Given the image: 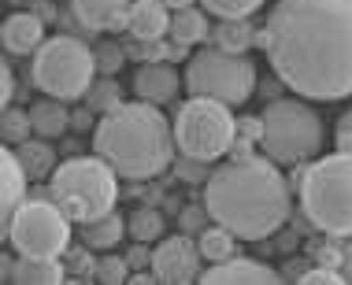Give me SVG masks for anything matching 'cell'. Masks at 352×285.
Returning a JSON list of instances; mask_svg holds the SVG:
<instances>
[{
    "instance_id": "ac0fdd59",
    "label": "cell",
    "mask_w": 352,
    "mask_h": 285,
    "mask_svg": "<svg viewBox=\"0 0 352 285\" xmlns=\"http://www.w3.org/2000/svg\"><path fill=\"white\" fill-rule=\"evenodd\" d=\"M30 119H34V134H37V137H49V141H60V137L71 130L67 100H60V97L37 100L34 108H30Z\"/></svg>"
},
{
    "instance_id": "cb8c5ba5",
    "label": "cell",
    "mask_w": 352,
    "mask_h": 285,
    "mask_svg": "<svg viewBox=\"0 0 352 285\" xmlns=\"http://www.w3.org/2000/svg\"><path fill=\"white\" fill-rule=\"evenodd\" d=\"M237 237L226 230V226H204L201 233H197V244H201V255L208 263H223V260H230V255H237Z\"/></svg>"
},
{
    "instance_id": "4dcf8cb0",
    "label": "cell",
    "mask_w": 352,
    "mask_h": 285,
    "mask_svg": "<svg viewBox=\"0 0 352 285\" xmlns=\"http://www.w3.org/2000/svg\"><path fill=\"white\" fill-rule=\"evenodd\" d=\"M204 12H212L219 19H249L252 12H260L263 0H201Z\"/></svg>"
},
{
    "instance_id": "7c38bea8",
    "label": "cell",
    "mask_w": 352,
    "mask_h": 285,
    "mask_svg": "<svg viewBox=\"0 0 352 285\" xmlns=\"http://www.w3.org/2000/svg\"><path fill=\"white\" fill-rule=\"evenodd\" d=\"M285 282L274 267L260 260H241V255H230L223 263H212L201 274V285H278Z\"/></svg>"
},
{
    "instance_id": "d6986e66",
    "label": "cell",
    "mask_w": 352,
    "mask_h": 285,
    "mask_svg": "<svg viewBox=\"0 0 352 285\" xmlns=\"http://www.w3.org/2000/svg\"><path fill=\"white\" fill-rule=\"evenodd\" d=\"M12 282L23 285H60L67 282L63 260H41V255H19L12 263Z\"/></svg>"
},
{
    "instance_id": "d4e9b609",
    "label": "cell",
    "mask_w": 352,
    "mask_h": 285,
    "mask_svg": "<svg viewBox=\"0 0 352 285\" xmlns=\"http://www.w3.org/2000/svg\"><path fill=\"white\" fill-rule=\"evenodd\" d=\"M85 104H89L93 111H100V115H108V111H116L122 104V89L119 82L111 78V74H97V82L89 85V93H85Z\"/></svg>"
},
{
    "instance_id": "ba28073f",
    "label": "cell",
    "mask_w": 352,
    "mask_h": 285,
    "mask_svg": "<svg viewBox=\"0 0 352 285\" xmlns=\"http://www.w3.org/2000/svg\"><path fill=\"white\" fill-rule=\"evenodd\" d=\"M97 56L85 41L71 34L45 37V45L34 52V85L45 97L82 100L89 85L97 82Z\"/></svg>"
},
{
    "instance_id": "9a60e30c",
    "label": "cell",
    "mask_w": 352,
    "mask_h": 285,
    "mask_svg": "<svg viewBox=\"0 0 352 285\" xmlns=\"http://www.w3.org/2000/svg\"><path fill=\"white\" fill-rule=\"evenodd\" d=\"M0 41L8 56H34L45 45V19L34 12H15L0 26Z\"/></svg>"
},
{
    "instance_id": "836d02e7",
    "label": "cell",
    "mask_w": 352,
    "mask_h": 285,
    "mask_svg": "<svg viewBox=\"0 0 352 285\" xmlns=\"http://www.w3.org/2000/svg\"><path fill=\"white\" fill-rule=\"evenodd\" d=\"M204 218H212L208 215V207H201V204H189V207H182V218H178V223H182V233H201L204 230Z\"/></svg>"
},
{
    "instance_id": "8d00e7d4",
    "label": "cell",
    "mask_w": 352,
    "mask_h": 285,
    "mask_svg": "<svg viewBox=\"0 0 352 285\" xmlns=\"http://www.w3.org/2000/svg\"><path fill=\"white\" fill-rule=\"evenodd\" d=\"M334 141H338V148H345L352 152V108L345 111V115L338 119V130H334Z\"/></svg>"
},
{
    "instance_id": "4fadbf2b",
    "label": "cell",
    "mask_w": 352,
    "mask_h": 285,
    "mask_svg": "<svg viewBox=\"0 0 352 285\" xmlns=\"http://www.w3.org/2000/svg\"><path fill=\"white\" fill-rule=\"evenodd\" d=\"M134 0H71V12L89 34H119L130 26Z\"/></svg>"
},
{
    "instance_id": "9c48e42d",
    "label": "cell",
    "mask_w": 352,
    "mask_h": 285,
    "mask_svg": "<svg viewBox=\"0 0 352 285\" xmlns=\"http://www.w3.org/2000/svg\"><path fill=\"white\" fill-rule=\"evenodd\" d=\"M186 89L193 97H212L241 108L256 93V63L245 52H223L208 45L186 60Z\"/></svg>"
},
{
    "instance_id": "f1b7e54d",
    "label": "cell",
    "mask_w": 352,
    "mask_h": 285,
    "mask_svg": "<svg viewBox=\"0 0 352 285\" xmlns=\"http://www.w3.org/2000/svg\"><path fill=\"white\" fill-rule=\"evenodd\" d=\"M263 141V115H245L237 119V137H234V156H252V145Z\"/></svg>"
},
{
    "instance_id": "5b68a950",
    "label": "cell",
    "mask_w": 352,
    "mask_h": 285,
    "mask_svg": "<svg viewBox=\"0 0 352 285\" xmlns=\"http://www.w3.org/2000/svg\"><path fill=\"white\" fill-rule=\"evenodd\" d=\"M49 193L78 226L93 223V218L116 212V204H119V170L104 156H71L52 170Z\"/></svg>"
},
{
    "instance_id": "3957f363",
    "label": "cell",
    "mask_w": 352,
    "mask_h": 285,
    "mask_svg": "<svg viewBox=\"0 0 352 285\" xmlns=\"http://www.w3.org/2000/svg\"><path fill=\"white\" fill-rule=\"evenodd\" d=\"M175 126L148 100H122L93 126V152L119 170V178L148 182L175 163Z\"/></svg>"
},
{
    "instance_id": "2e32d148",
    "label": "cell",
    "mask_w": 352,
    "mask_h": 285,
    "mask_svg": "<svg viewBox=\"0 0 352 285\" xmlns=\"http://www.w3.org/2000/svg\"><path fill=\"white\" fill-rule=\"evenodd\" d=\"M126 30L141 37V41H156V37L170 34V8L164 0H134Z\"/></svg>"
},
{
    "instance_id": "7a4b0ae2",
    "label": "cell",
    "mask_w": 352,
    "mask_h": 285,
    "mask_svg": "<svg viewBox=\"0 0 352 285\" xmlns=\"http://www.w3.org/2000/svg\"><path fill=\"white\" fill-rule=\"evenodd\" d=\"M204 207L212 223L226 226L237 241H267L289 218L293 189L267 152H252L226 159L208 174Z\"/></svg>"
},
{
    "instance_id": "52a82bcc",
    "label": "cell",
    "mask_w": 352,
    "mask_h": 285,
    "mask_svg": "<svg viewBox=\"0 0 352 285\" xmlns=\"http://www.w3.org/2000/svg\"><path fill=\"white\" fill-rule=\"evenodd\" d=\"M260 148L274 163H311L322 152V119L316 108L300 100H271L263 108V141Z\"/></svg>"
},
{
    "instance_id": "60d3db41",
    "label": "cell",
    "mask_w": 352,
    "mask_h": 285,
    "mask_svg": "<svg viewBox=\"0 0 352 285\" xmlns=\"http://www.w3.org/2000/svg\"><path fill=\"white\" fill-rule=\"evenodd\" d=\"M164 4L170 8V12H175V8H189V4H193V0H164Z\"/></svg>"
},
{
    "instance_id": "ffe728a7",
    "label": "cell",
    "mask_w": 352,
    "mask_h": 285,
    "mask_svg": "<svg viewBox=\"0 0 352 285\" xmlns=\"http://www.w3.org/2000/svg\"><path fill=\"white\" fill-rule=\"evenodd\" d=\"M122 233H130V230H126V218L116 215V212L93 218V223H82V241L89 244L93 252H111V249H119Z\"/></svg>"
},
{
    "instance_id": "83f0119b",
    "label": "cell",
    "mask_w": 352,
    "mask_h": 285,
    "mask_svg": "<svg viewBox=\"0 0 352 285\" xmlns=\"http://www.w3.org/2000/svg\"><path fill=\"white\" fill-rule=\"evenodd\" d=\"M63 267H67V282H97V260H93V249L89 244H78V249L63 252Z\"/></svg>"
},
{
    "instance_id": "277c9868",
    "label": "cell",
    "mask_w": 352,
    "mask_h": 285,
    "mask_svg": "<svg viewBox=\"0 0 352 285\" xmlns=\"http://www.w3.org/2000/svg\"><path fill=\"white\" fill-rule=\"evenodd\" d=\"M304 218L327 237H352V152L338 148L304 163L300 178Z\"/></svg>"
},
{
    "instance_id": "6da1fadb",
    "label": "cell",
    "mask_w": 352,
    "mask_h": 285,
    "mask_svg": "<svg viewBox=\"0 0 352 285\" xmlns=\"http://www.w3.org/2000/svg\"><path fill=\"white\" fill-rule=\"evenodd\" d=\"M260 49L285 89L304 100L352 97V0H278Z\"/></svg>"
},
{
    "instance_id": "f35d334b",
    "label": "cell",
    "mask_w": 352,
    "mask_h": 285,
    "mask_svg": "<svg viewBox=\"0 0 352 285\" xmlns=\"http://www.w3.org/2000/svg\"><path fill=\"white\" fill-rule=\"evenodd\" d=\"M71 126H74V130H89V126H97V122H93V108L71 111Z\"/></svg>"
},
{
    "instance_id": "44dd1931",
    "label": "cell",
    "mask_w": 352,
    "mask_h": 285,
    "mask_svg": "<svg viewBox=\"0 0 352 285\" xmlns=\"http://www.w3.org/2000/svg\"><path fill=\"white\" fill-rule=\"evenodd\" d=\"M212 45L223 52H249L252 45H260V30H252L249 19H219L212 30Z\"/></svg>"
},
{
    "instance_id": "4316f807",
    "label": "cell",
    "mask_w": 352,
    "mask_h": 285,
    "mask_svg": "<svg viewBox=\"0 0 352 285\" xmlns=\"http://www.w3.org/2000/svg\"><path fill=\"white\" fill-rule=\"evenodd\" d=\"M0 134H4V145H23L26 137H34V119H30V111H23V108H12L8 104L4 108V115H0Z\"/></svg>"
},
{
    "instance_id": "e0dca14e",
    "label": "cell",
    "mask_w": 352,
    "mask_h": 285,
    "mask_svg": "<svg viewBox=\"0 0 352 285\" xmlns=\"http://www.w3.org/2000/svg\"><path fill=\"white\" fill-rule=\"evenodd\" d=\"M0 174H4V189H0V207H4V218L15 212L19 204L26 201V167L23 159H19V152L12 145H4V152H0Z\"/></svg>"
},
{
    "instance_id": "603a6c76",
    "label": "cell",
    "mask_w": 352,
    "mask_h": 285,
    "mask_svg": "<svg viewBox=\"0 0 352 285\" xmlns=\"http://www.w3.org/2000/svg\"><path fill=\"white\" fill-rule=\"evenodd\" d=\"M170 37L175 41H182V45H204L208 37H212V30H208V15H204V8H175V15H170Z\"/></svg>"
},
{
    "instance_id": "8992f818",
    "label": "cell",
    "mask_w": 352,
    "mask_h": 285,
    "mask_svg": "<svg viewBox=\"0 0 352 285\" xmlns=\"http://www.w3.org/2000/svg\"><path fill=\"white\" fill-rule=\"evenodd\" d=\"M74 218L52 201V193L26 196L12 215L0 223V237L15 249V255H41V260H63L71 249Z\"/></svg>"
},
{
    "instance_id": "e575fe53",
    "label": "cell",
    "mask_w": 352,
    "mask_h": 285,
    "mask_svg": "<svg viewBox=\"0 0 352 285\" xmlns=\"http://www.w3.org/2000/svg\"><path fill=\"white\" fill-rule=\"evenodd\" d=\"M341 249H345V244L322 241V244H316V249H311V255H316V263H322V267H338V263H341Z\"/></svg>"
},
{
    "instance_id": "ab89813d",
    "label": "cell",
    "mask_w": 352,
    "mask_h": 285,
    "mask_svg": "<svg viewBox=\"0 0 352 285\" xmlns=\"http://www.w3.org/2000/svg\"><path fill=\"white\" fill-rule=\"evenodd\" d=\"M338 271H341V278H345V282H352V244H345V249H341Z\"/></svg>"
},
{
    "instance_id": "5bb4252c",
    "label": "cell",
    "mask_w": 352,
    "mask_h": 285,
    "mask_svg": "<svg viewBox=\"0 0 352 285\" xmlns=\"http://www.w3.org/2000/svg\"><path fill=\"white\" fill-rule=\"evenodd\" d=\"M178 85H182V78H178L175 63L170 60H156V63H141V67L134 71V93L141 100L148 104H167L178 97Z\"/></svg>"
},
{
    "instance_id": "f546056e",
    "label": "cell",
    "mask_w": 352,
    "mask_h": 285,
    "mask_svg": "<svg viewBox=\"0 0 352 285\" xmlns=\"http://www.w3.org/2000/svg\"><path fill=\"white\" fill-rule=\"evenodd\" d=\"M130 274H134V267L126 263V255L100 252V260H97V282H104V285H122V282H130Z\"/></svg>"
},
{
    "instance_id": "74e56055",
    "label": "cell",
    "mask_w": 352,
    "mask_h": 285,
    "mask_svg": "<svg viewBox=\"0 0 352 285\" xmlns=\"http://www.w3.org/2000/svg\"><path fill=\"white\" fill-rule=\"evenodd\" d=\"M0 85H4V93H0V104H12L15 100V74H12V67L8 63H0Z\"/></svg>"
},
{
    "instance_id": "7402d4cb",
    "label": "cell",
    "mask_w": 352,
    "mask_h": 285,
    "mask_svg": "<svg viewBox=\"0 0 352 285\" xmlns=\"http://www.w3.org/2000/svg\"><path fill=\"white\" fill-rule=\"evenodd\" d=\"M15 152H19V159H23V167H26V174L30 178H52V170L60 167L56 163V148H52V141L49 137H26L23 145H15Z\"/></svg>"
},
{
    "instance_id": "d590c367",
    "label": "cell",
    "mask_w": 352,
    "mask_h": 285,
    "mask_svg": "<svg viewBox=\"0 0 352 285\" xmlns=\"http://www.w3.org/2000/svg\"><path fill=\"white\" fill-rule=\"evenodd\" d=\"M126 263H130L134 271H148V267H152V249H148V241H138L134 249L126 252Z\"/></svg>"
},
{
    "instance_id": "1f68e13d",
    "label": "cell",
    "mask_w": 352,
    "mask_h": 285,
    "mask_svg": "<svg viewBox=\"0 0 352 285\" xmlns=\"http://www.w3.org/2000/svg\"><path fill=\"white\" fill-rule=\"evenodd\" d=\"M93 56H97V71H100V74H111V78H116L119 67L126 63V45L104 41V45H97V49H93Z\"/></svg>"
},
{
    "instance_id": "8fae6325",
    "label": "cell",
    "mask_w": 352,
    "mask_h": 285,
    "mask_svg": "<svg viewBox=\"0 0 352 285\" xmlns=\"http://www.w3.org/2000/svg\"><path fill=\"white\" fill-rule=\"evenodd\" d=\"M201 244L193 233H175V237H160V244L152 249V271L164 285H189L201 282Z\"/></svg>"
},
{
    "instance_id": "484cf974",
    "label": "cell",
    "mask_w": 352,
    "mask_h": 285,
    "mask_svg": "<svg viewBox=\"0 0 352 285\" xmlns=\"http://www.w3.org/2000/svg\"><path fill=\"white\" fill-rule=\"evenodd\" d=\"M164 215L156 212V207H138L134 215L126 218V230H130V237H134V241H160V237H164Z\"/></svg>"
},
{
    "instance_id": "30bf717a",
    "label": "cell",
    "mask_w": 352,
    "mask_h": 285,
    "mask_svg": "<svg viewBox=\"0 0 352 285\" xmlns=\"http://www.w3.org/2000/svg\"><path fill=\"white\" fill-rule=\"evenodd\" d=\"M237 137V119L234 108L212 97H193L178 108L175 115V141L182 156H193L201 163L226 156Z\"/></svg>"
},
{
    "instance_id": "d6a6232c",
    "label": "cell",
    "mask_w": 352,
    "mask_h": 285,
    "mask_svg": "<svg viewBox=\"0 0 352 285\" xmlns=\"http://www.w3.org/2000/svg\"><path fill=\"white\" fill-rule=\"evenodd\" d=\"M297 282H300V285H341L345 278H341L338 267H322V263H316V267H308Z\"/></svg>"
}]
</instances>
